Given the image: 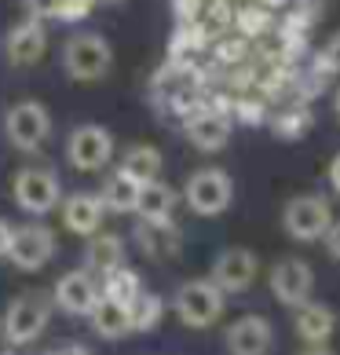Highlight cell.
Masks as SVG:
<instances>
[{
    "label": "cell",
    "mask_w": 340,
    "mask_h": 355,
    "mask_svg": "<svg viewBox=\"0 0 340 355\" xmlns=\"http://www.w3.org/2000/svg\"><path fill=\"white\" fill-rule=\"evenodd\" d=\"M176 315H179L183 326H190V330H205V326H213L220 315H224V289L213 279L183 282L179 293H176Z\"/></svg>",
    "instance_id": "obj_1"
},
{
    "label": "cell",
    "mask_w": 340,
    "mask_h": 355,
    "mask_svg": "<svg viewBox=\"0 0 340 355\" xmlns=\"http://www.w3.org/2000/svg\"><path fill=\"white\" fill-rule=\"evenodd\" d=\"M285 234L296 242H319L333 223V205L322 198V194H296V198L285 202Z\"/></svg>",
    "instance_id": "obj_2"
},
{
    "label": "cell",
    "mask_w": 340,
    "mask_h": 355,
    "mask_svg": "<svg viewBox=\"0 0 340 355\" xmlns=\"http://www.w3.org/2000/svg\"><path fill=\"white\" fill-rule=\"evenodd\" d=\"M110 62H114V51L107 44V37L99 33H77L62 48V67H66L73 81H99L110 70Z\"/></svg>",
    "instance_id": "obj_3"
},
{
    "label": "cell",
    "mask_w": 340,
    "mask_h": 355,
    "mask_svg": "<svg viewBox=\"0 0 340 355\" xmlns=\"http://www.w3.org/2000/svg\"><path fill=\"white\" fill-rule=\"evenodd\" d=\"M48 319H51V300L44 293H22L4 311V334L11 345H30L33 337H41Z\"/></svg>",
    "instance_id": "obj_4"
},
{
    "label": "cell",
    "mask_w": 340,
    "mask_h": 355,
    "mask_svg": "<svg viewBox=\"0 0 340 355\" xmlns=\"http://www.w3.org/2000/svg\"><path fill=\"white\" fill-rule=\"evenodd\" d=\"M234 198V183L224 168H198L187 180V205L198 216H220Z\"/></svg>",
    "instance_id": "obj_5"
},
{
    "label": "cell",
    "mask_w": 340,
    "mask_h": 355,
    "mask_svg": "<svg viewBox=\"0 0 340 355\" xmlns=\"http://www.w3.org/2000/svg\"><path fill=\"white\" fill-rule=\"evenodd\" d=\"M8 257L19 271H41L55 257V234L41 227V223H22V227L11 231Z\"/></svg>",
    "instance_id": "obj_6"
},
{
    "label": "cell",
    "mask_w": 340,
    "mask_h": 355,
    "mask_svg": "<svg viewBox=\"0 0 340 355\" xmlns=\"http://www.w3.org/2000/svg\"><path fill=\"white\" fill-rule=\"evenodd\" d=\"M4 132L19 150H37L51 132V117H48V110L41 107V103L26 99V103H15V107L8 110Z\"/></svg>",
    "instance_id": "obj_7"
},
{
    "label": "cell",
    "mask_w": 340,
    "mask_h": 355,
    "mask_svg": "<svg viewBox=\"0 0 340 355\" xmlns=\"http://www.w3.org/2000/svg\"><path fill=\"white\" fill-rule=\"evenodd\" d=\"M59 180L51 168H22L15 176V202L33 216H44L59 205Z\"/></svg>",
    "instance_id": "obj_8"
},
{
    "label": "cell",
    "mask_w": 340,
    "mask_h": 355,
    "mask_svg": "<svg viewBox=\"0 0 340 355\" xmlns=\"http://www.w3.org/2000/svg\"><path fill=\"white\" fill-rule=\"evenodd\" d=\"M66 157H70L73 168H81V173H96V168H102L114 157V136L99 125L73 128V136L66 143Z\"/></svg>",
    "instance_id": "obj_9"
},
{
    "label": "cell",
    "mask_w": 340,
    "mask_h": 355,
    "mask_svg": "<svg viewBox=\"0 0 340 355\" xmlns=\"http://www.w3.org/2000/svg\"><path fill=\"white\" fill-rule=\"evenodd\" d=\"M311 286H315V275H311L307 260H300V257H285L271 271V293L285 308L304 304V300L311 297Z\"/></svg>",
    "instance_id": "obj_10"
},
{
    "label": "cell",
    "mask_w": 340,
    "mask_h": 355,
    "mask_svg": "<svg viewBox=\"0 0 340 355\" xmlns=\"http://www.w3.org/2000/svg\"><path fill=\"white\" fill-rule=\"evenodd\" d=\"M256 271H260V260L253 249H224V253L216 257L213 264V282L224 289V293H242V289H249L256 282Z\"/></svg>",
    "instance_id": "obj_11"
},
{
    "label": "cell",
    "mask_w": 340,
    "mask_h": 355,
    "mask_svg": "<svg viewBox=\"0 0 340 355\" xmlns=\"http://www.w3.org/2000/svg\"><path fill=\"white\" fill-rule=\"evenodd\" d=\"M274 345V330L264 315H242L227 330V352L231 355H267Z\"/></svg>",
    "instance_id": "obj_12"
},
{
    "label": "cell",
    "mask_w": 340,
    "mask_h": 355,
    "mask_svg": "<svg viewBox=\"0 0 340 355\" xmlns=\"http://www.w3.org/2000/svg\"><path fill=\"white\" fill-rule=\"evenodd\" d=\"M187 139L205 154L224 150L231 139V117L224 110H194L187 117Z\"/></svg>",
    "instance_id": "obj_13"
},
{
    "label": "cell",
    "mask_w": 340,
    "mask_h": 355,
    "mask_svg": "<svg viewBox=\"0 0 340 355\" xmlns=\"http://www.w3.org/2000/svg\"><path fill=\"white\" fill-rule=\"evenodd\" d=\"M99 300V286L88 271H70L55 282V304L70 315H88Z\"/></svg>",
    "instance_id": "obj_14"
},
{
    "label": "cell",
    "mask_w": 340,
    "mask_h": 355,
    "mask_svg": "<svg viewBox=\"0 0 340 355\" xmlns=\"http://www.w3.org/2000/svg\"><path fill=\"white\" fill-rule=\"evenodd\" d=\"M337 330V315L330 304H319V300H304L296 304V337L304 345H325Z\"/></svg>",
    "instance_id": "obj_15"
},
{
    "label": "cell",
    "mask_w": 340,
    "mask_h": 355,
    "mask_svg": "<svg viewBox=\"0 0 340 355\" xmlns=\"http://www.w3.org/2000/svg\"><path fill=\"white\" fill-rule=\"evenodd\" d=\"M44 44H48V37H44L41 19L22 22L8 33V62L11 67H33L44 55Z\"/></svg>",
    "instance_id": "obj_16"
},
{
    "label": "cell",
    "mask_w": 340,
    "mask_h": 355,
    "mask_svg": "<svg viewBox=\"0 0 340 355\" xmlns=\"http://www.w3.org/2000/svg\"><path fill=\"white\" fill-rule=\"evenodd\" d=\"M88 315H91V330H96L99 337H107V340H117V337H125L128 330H132V315H128V304H125V300H117V297L102 293Z\"/></svg>",
    "instance_id": "obj_17"
},
{
    "label": "cell",
    "mask_w": 340,
    "mask_h": 355,
    "mask_svg": "<svg viewBox=\"0 0 340 355\" xmlns=\"http://www.w3.org/2000/svg\"><path fill=\"white\" fill-rule=\"evenodd\" d=\"M62 223L77 234H91L102 223V198L99 194H73L62 202Z\"/></svg>",
    "instance_id": "obj_18"
},
{
    "label": "cell",
    "mask_w": 340,
    "mask_h": 355,
    "mask_svg": "<svg viewBox=\"0 0 340 355\" xmlns=\"http://www.w3.org/2000/svg\"><path fill=\"white\" fill-rule=\"evenodd\" d=\"M136 239H139V249L147 257L168 260V257L179 253V231L168 220H143V227L136 231Z\"/></svg>",
    "instance_id": "obj_19"
},
{
    "label": "cell",
    "mask_w": 340,
    "mask_h": 355,
    "mask_svg": "<svg viewBox=\"0 0 340 355\" xmlns=\"http://www.w3.org/2000/svg\"><path fill=\"white\" fill-rule=\"evenodd\" d=\"M172 209H176V191L161 180H147L139 183V194H136V213L143 220H172Z\"/></svg>",
    "instance_id": "obj_20"
},
{
    "label": "cell",
    "mask_w": 340,
    "mask_h": 355,
    "mask_svg": "<svg viewBox=\"0 0 340 355\" xmlns=\"http://www.w3.org/2000/svg\"><path fill=\"white\" fill-rule=\"evenodd\" d=\"M84 260H88L91 271L110 275L114 268H121V260H125V242L117 239V234H96V231H91V242L84 249Z\"/></svg>",
    "instance_id": "obj_21"
},
{
    "label": "cell",
    "mask_w": 340,
    "mask_h": 355,
    "mask_svg": "<svg viewBox=\"0 0 340 355\" xmlns=\"http://www.w3.org/2000/svg\"><path fill=\"white\" fill-rule=\"evenodd\" d=\"M136 194H139V183L117 168V176H110L107 187H102V209H110V213H136Z\"/></svg>",
    "instance_id": "obj_22"
},
{
    "label": "cell",
    "mask_w": 340,
    "mask_h": 355,
    "mask_svg": "<svg viewBox=\"0 0 340 355\" xmlns=\"http://www.w3.org/2000/svg\"><path fill=\"white\" fill-rule=\"evenodd\" d=\"M121 173L132 176L136 183L158 180V173H161V154L154 150V147H132V150L125 154V162H121Z\"/></svg>",
    "instance_id": "obj_23"
},
{
    "label": "cell",
    "mask_w": 340,
    "mask_h": 355,
    "mask_svg": "<svg viewBox=\"0 0 340 355\" xmlns=\"http://www.w3.org/2000/svg\"><path fill=\"white\" fill-rule=\"evenodd\" d=\"M128 315H132V330H150V326L161 319V300L139 289V293L128 300Z\"/></svg>",
    "instance_id": "obj_24"
},
{
    "label": "cell",
    "mask_w": 340,
    "mask_h": 355,
    "mask_svg": "<svg viewBox=\"0 0 340 355\" xmlns=\"http://www.w3.org/2000/svg\"><path fill=\"white\" fill-rule=\"evenodd\" d=\"M311 128V110L300 103V107H289L282 110L278 117H274V132H278L282 139H300Z\"/></svg>",
    "instance_id": "obj_25"
},
{
    "label": "cell",
    "mask_w": 340,
    "mask_h": 355,
    "mask_svg": "<svg viewBox=\"0 0 340 355\" xmlns=\"http://www.w3.org/2000/svg\"><path fill=\"white\" fill-rule=\"evenodd\" d=\"M139 293V282H136V275H128L125 268H114L110 275H107V297H117V300H132Z\"/></svg>",
    "instance_id": "obj_26"
},
{
    "label": "cell",
    "mask_w": 340,
    "mask_h": 355,
    "mask_svg": "<svg viewBox=\"0 0 340 355\" xmlns=\"http://www.w3.org/2000/svg\"><path fill=\"white\" fill-rule=\"evenodd\" d=\"M238 26L249 37H256V33H267L271 30V8H264V4H253V8H245L242 15H238Z\"/></svg>",
    "instance_id": "obj_27"
},
{
    "label": "cell",
    "mask_w": 340,
    "mask_h": 355,
    "mask_svg": "<svg viewBox=\"0 0 340 355\" xmlns=\"http://www.w3.org/2000/svg\"><path fill=\"white\" fill-rule=\"evenodd\" d=\"M319 55H322V62H325V67H330L333 73H340V33L330 37V44H325Z\"/></svg>",
    "instance_id": "obj_28"
},
{
    "label": "cell",
    "mask_w": 340,
    "mask_h": 355,
    "mask_svg": "<svg viewBox=\"0 0 340 355\" xmlns=\"http://www.w3.org/2000/svg\"><path fill=\"white\" fill-rule=\"evenodd\" d=\"M322 239H325V249H330V253L340 260V220H333V223H330V231H325Z\"/></svg>",
    "instance_id": "obj_29"
},
{
    "label": "cell",
    "mask_w": 340,
    "mask_h": 355,
    "mask_svg": "<svg viewBox=\"0 0 340 355\" xmlns=\"http://www.w3.org/2000/svg\"><path fill=\"white\" fill-rule=\"evenodd\" d=\"M8 245H11V227L0 220V257H8Z\"/></svg>",
    "instance_id": "obj_30"
},
{
    "label": "cell",
    "mask_w": 340,
    "mask_h": 355,
    "mask_svg": "<svg viewBox=\"0 0 340 355\" xmlns=\"http://www.w3.org/2000/svg\"><path fill=\"white\" fill-rule=\"evenodd\" d=\"M330 183H333V191L340 194V154L330 162Z\"/></svg>",
    "instance_id": "obj_31"
},
{
    "label": "cell",
    "mask_w": 340,
    "mask_h": 355,
    "mask_svg": "<svg viewBox=\"0 0 340 355\" xmlns=\"http://www.w3.org/2000/svg\"><path fill=\"white\" fill-rule=\"evenodd\" d=\"M304 355H333V352H325V345H311Z\"/></svg>",
    "instance_id": "obj_32"
},
{
    "label": "cell",
    "mask_w": 340,
    "mask_h": 355,
    "mask_svg": "<svg viewBox=\"0 0 340 355\" xmlns=\"http://www.w3.org/2000/svg\"><path fill=\"white\" fill-rule=\"evenodd\" d=\"M260 4H264V8H271V11H274V8H285V4H289V0H260Z\"/></svg>",
    "instance_id": "obj_33"
},
{
    "label": "cell",
    "mask_w": 340,
    "mask_h": 355,
    "mask_svg": "<svg viewBox=\"0 0 340 355\" xmlns=\"http://www.w3.org/2000/svg\"><path fill=\"white\" fill-rule=\"evenodd\" d=\"M333 114H337V121H340V88H337V96H333Z\"/></svg>",
    "instance_id": "obj_34"
}]
</instances>
